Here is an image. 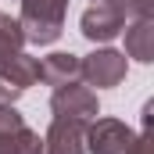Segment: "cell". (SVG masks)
Wrapping results in <instances>:
<instances>
[{
	"mask_svg": "<svg viewBox=\"0 0 154 154\" xmlns=\"http://www.w3.org/2000/svg\"><path fill=\"white\" fill-rule=\"evenodd\" d=\"M18 50H25L22 22H18V18H11L7 11H0V65H7Z\"/></svg>",
	"mask_w": 154,
	"mask_h": 154,
	"instance_id": "obj_10",
	"label": "cell"
},
{
	"mask_svg": "<svg viewBox=\"0 0 154 154\" xmlns=\"http://www.w3.org/2000/svg\"><path fill=\"white\" fill-rule=\"evenodd\" d=\"M122 29H125V11L115 4H93L79 18V32L90 43H100V47H108L115 36H122Z\"/></svg>",
	"mask_w": 154,
	"mask_h": 154,
	"instance_id": "obj_6",
	"label": "cell"
},
{
	"mask_svg": "<svg viewBox=\"0 0 154 154\" xmlns=\"http://www.w3.org/2000/svg\"><path fill=\"white\" fill-rule=\"evenodd\" d=\"M122 32H125V57L151 65L154 61V18H133Z\"/></svg>",
	"mask_w": 154,
	"mask_h": 154,
	"instance_id": "obj_9",
	"label": "cell"
},
{
	"mask_svg": "<svg viewBox=\"0 0 154 154\" xmlns=\"http://www.w3.org/2000/svg\"><path fill=\"white\" fill-rule=\"evenodd\" d=\"M129 18H154V0H125Z\"/></svg>",
	"mask_w": 154,
	"mask_h": 154,
	"instance_id": "obj_13",
	"label": "cell"
},
{
	"mask_svg": "<svg viewBox=\"0 0 154 154\" xmlns=\"http://www.w3.org/2000/svg\"><path fill=\"white\" fill-rule=\"evenodd\" d=\"M7 154H43V136H39L36 129H29V125H25V129L11 140Z\"/></svg>",
	"mask_w": 154,
	"mask_h": 154,
	"instance_id": "obj_12",
	"label": "cell"
},
{
	"mask_svg": "<svg viewBox=\"0 0 154 154\" xmlns=\"http://www.w3.org/2000/svg\"><path fill=\"white\" fill-rule=\"evenodd\" d=\"M129 72V61L125 54L115 47H97L90 57H79V75L86 86H97V90H115L118 82Z\"/></svg>",
	"mask_w": 154,
	"mask_h": 154,
	"instance_id": "obj_2",
	"label": "cell"
},
{
	"mask_svg": "<svg viewBox=\"0 0 154 154\" xmlns=\"http://www.w3.org/2000/svg\"><path fill=\"white\" fill-rule=\"evenodd\" d=\"M50 111L54 118H79V122H93L100 115V100L90 86L68 82V86H54L50 93Z\"/></svg>",
	"mask_w": 154,
	"mask_h": 154,
	"instance_id": "obj_3",
	"label": "cell"
},
{
	"mask_svg": "<svg viewBox=\"0 0 154 154\" xmlns=\"http://www.w3.org/2000/svg\"><path fill=\"white\" fill-rule=\"evenodd\" d=\"M93 4H115V7H122V11H125V0H93ZM125 18H129V14H125Z\"/></svg>",
	"mask_w": 154,
	"mask_h": 154,
	"instance_id": "obj_15",
	"label": "cell"
},
{
	"mask_svg": "<svg viewBox=\"0 0 154 154\" xmlns=\"http://www.w3.org/2000/svg\"><path fill=\"white\" fill-rule=\"evenodd\" d=\"M129 154H151V129L136 133V140H133V147H129Z\"/></svg>",
	"mask_w": 154,
	"mask_h": 154,
	"instance_id": "obj_14",
	"label": "cell"
},
{
	"mask_svg": "<svg viewBox=\"0 0 154 154\" xmlns=\"http://www.w3.org/2000/svg\"><path fill=\"white\" fill-rule=\"evenodd\" d=\"M22 4V32L25 43H36V47H50L57 43L65 32V14H68V0H18Z\"/></svg>",
	"mask_w": 154,
	"mask_h": 154,
	"instance_id": "obj_1",
	"label": "cell"
},
{
	"mask_svg": "<svg viewBox=\"0 0 154 154\" xmlns=\"http://www.w3.org/2000/svg\"><path fill=\"white\" fill-rule=\"evenodd\" d=\"M86 125L79 118H54L43 136V154H86Z\"/></svg>",
	"mask_w": 154,
	"mask_h": 154,
	"instance_id": "obj_7",
	"label": "cell"
},
{
	"mask_svg": "<svg viewBox=\"0 0 154 154\" xmlns=\"http://www.w3.org/2000/svg\"><path fill=\"white\" fill-rule=\"evenodd\" d=\"M36 82H39V57L18 50L7 65H0V104H14Z\"/></svg>",
	"mask_w": 154,
	"mask_h": 154,
	"instance_id": "obj_5",
	"label": "cell"
},
{
	"mask_svg": "<svg viewBox=\"0 0 154 154\" xmlns=\"http://www.w3.org/2000/svg\"><path fill=\"white\" fill-rule=\"evenodd\" d=\"M39 79L47 86H68V82H82L79 75V54H68V50H54L39 61Z\"/></svg>",
	"mask_w": 154,
	"mask_h": 154,
	"instance_id": "obj_8",
	"label": "cell"
},
{
	"mask_svg": "<svg viewBox=\"0 0 154 154\" xmlns=\"http://www.w3.org/2000/svg\"><path fill=\"white\" fill-rule=\"evenodd\" d=\"M22 129H25V118L18 115V108H14V104H0V154H7L11 140H14Z\"/></svg>",
	"mask_w": 154,
	"mask_h": 154,
	"instance_id": "obj_11",
	"label": "cell"
},
{
	"mask_svg": "<svg viewBox=\"0 0 154 154\" xmlns=\"http://www.w3.org/2000/svg\"><path fill=\"white\" fill-rule=\"evenodd\" d=\"M136 133L122 118H93L86 125V154H129Z\"/></svg>",
	"mask_w": 154,
	"mask_h": 154,
	"instance_id": "obj_4",
	"label": "cell"
}]
</instances>
